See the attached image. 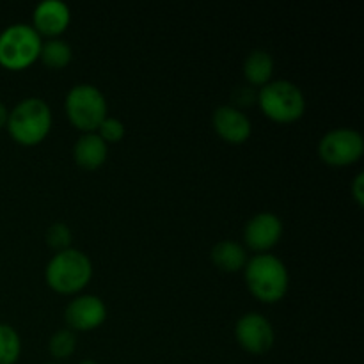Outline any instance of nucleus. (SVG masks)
Here are the masks:
<instances>
[{"label": "nucleus", "instance_id": "f257e3e1", "mask_svg": "<svg viewBox=\"0 0 364 364\" xmlns=\"http://www.w3.org/2000/svg\"><path fill=\"white\" fill-rule=\"evenodd\" d=\"M245 284L258 301L272 304L287 295L290 276L288 269L276 255L259 252L247 259L244 267Z\"/></svg>", "mask_w": 364, "mask_h": 364}, {"label": "nucleus", "instance_id": "f03ea898", "mask_svg": "<svg viewBox=\"0 0 364 364\" xmlns=\"http://www.w3.org/2000/svg\"><path fill=\"white\" fill-rule=\"evenodd\" d=\"M6 128L18 144L36 146L52 128V110L45 100L36 96L25 98L9 112Z\"/></svg>", "mask_w": 364, "mask_h": 364}, {"label": "nucleus", "instance_id": "7ed1b4c3", "mask_svg": "<svg viewBox=\"0 0 364 364\" xmlns=\"http://www.w3.org/2000/svg\"><path fill=\"white\" fill-rule=\"evenodd\" d=\"M92 277V263L85 252L68 247L59 251L45 269V279L59 294H78Z\"/></svg>", "mask_w": 364, "mask_h": 364}, {"label": "nucleus", "instance_id": "20e7f679", "mask_svg": "<svg viewBox=\"0 0 364 364\" xmlns=\"http://www.w3.org/2000/svg\"><path fill=\"white\" fill-rule=\"evenodd\" d=\"M259 109L267 117L277 123H294L301 119L306 110L304 92L290 80H270L256 96Z\"/></svg>", "mask_w": 364, "mask_h": 364}, {"label": "nucleus", "instance_id": "39448f33", "mask_svg": "<svg viewBox=\"0 0 364 364\" xmlns=\"http://www.w3.org/2000/svg\"><path fill=\"white\" fill-rule=\"evenodd\" d=\"M41 36L28 23L7 25L0 32V66L7 70H25L39 59Z\"/></svg>", "mask_w": 364, "mask_h": 364}, {"label": "nucleus", "instance_id": "423d86ee", "mask_svg": "<svg viewBox=\"0 0 364 364\" xmlns=\"http://www.w3.org/2000/svg\"><path fill=\"white\" fill-rule=\"evenodd\" d=\"M66 114L75 128L84 134L98 130L100 123L109 116L103 92L92 84H77L66 95Z\"/></svg>", "mask_w": 364, "mask_h": 364}, {"label": "nucleus", "instance_id": "0eeeda50", "mask_svg": "<svg viewBox=\"0 0 364 364\" xmlns=\"http://www.w3.org/2000/svg\"><path fill=\"white\" fill-rule=\"evenodd\" d=\"M364 153V139L354 128H334L318 142V155L329 166H350Z\"/></svg>", "mask_w": 364, "mask_h": 364}, {"label": "nucleus", "instance_id": "6e6552de", "mask_svg": "<svg viewBox=\"0 0 364 364\" xmlns=\"http://www.w3.org/2000/svg\"><path fill=\"white\" fill-rule=\"evenodd\" d=\"M235 336L244 350L255 355L269 352L276 340L270 320L265 318L262 313L255 311L245 313L238 318L237 326H235Z\"/></svg>", "mask_w": 364, "mask_h": 364}, {"label": "nucleus", "instance_id": "1a4fd4ad", "mask_svg": "<svg viewBox=\"0 0 364 364\" xmlns=\"http://www.w3.org/2000/svg\"><path fill=\"white\" fill-rule=\"evenodd\" d=\"M64 318H66V323L73 331L87 333V331L98 329L105 322L107 306L98 295H77L66 306Z\"/></svg>", "mask_w": 364, "mask_h": 364}, {"label": "nucleus", "instance_id": "9d476101", "mask_svg": "<svg viewBox=\"0 0 364 364\" xmlns=\"http://www.w3.org/2000/svg\"><path fill=\"white\" fill-rule=\"evenodd\" d=\"M283 237V220L272 212H259L247 220L244 228V240L247 247L258 252L272 249Z\"/></svg>", "mask_w": 364, "mask_h": 364}, {"label": "nucleus", "instance_id": "9b49d317", "mask_svg": "<svg viewBox=\"0 0 364 364\" xmlns=\"http://www.w3.org/2000/svg\"><path fill=\"white\" fill-rule=\"evenodd\" d=\"M213 128L217 135L231 144H242L251 137L252 124L247 114L235 105H220L213 112Z\"/></svg>", "mask_w": 364, "mask_h": 364}, {"label": "nucleus", "instance_id": "f8f14e48", "mask_svg": "<svg viewBox=\"0 0 364 364\" xmlns=\"http://www.w3.org/2000/svg\"><path fill=\"white\" fill-rule=\"evenodd\" d=\"M34 25L39 36L45 34L48 38H57L68 28L71 21V11L60 0H43L34 7Z\"/></svg>", "mask_w": 364, "mask_h": 364}, {"label": "nucleus", "instance_id": "ddd939ff", "mask_svg": "<svg viewBox=\"0 0 364 364\" xmlns=\"http://www.w3.org/2000/svg\"><path fill=\"white\" fill-rule=\"evenodd\" d=\"M109 155V144L96 132L84 134L73 146V159L82 169L95 171L105 164Z\"/></svg>", "mask_w": 364, "mask_h": 364}, {"label": "nucleus", "instance_id": "4468645a", "mask_svg": "<svg viewBox=\"0 0 364 364\" xmlns=\"http://www.w3.org/2000/svg\"><path fill=\"white\" fill-rule=\"evenodd\" d=\"M247 252L244 245L235 240L217 242L212 249V262L215 263L217 269L224 272H237L242 270L247 263Z\"/></svg>", "mask_w": 364, "mask_h": 364}, {"label": "nucleus", "instance_id": "2eb2a0df", "mask_svg": "<svg viewBox=\"0 0 364 364\" xmlns=\"http://www.w3.org/2000/svg\"><path fill=\"white\" fill-rule=\"evenodd\" d=\"M274 73V59L265 50H252L244 63V75L249 84L265 85Z\"/></svg>", "mask_w": 364, "mask_h": 364}, {"label": "nucleus", "instance_id": "dca6fc26", "mask_svg": "<svg viewBox=\"0 0 364 364\" xmlns=\"http://www.w3.org/2000/svg\"><path fill=\"white\" fill-rule=\"evenodd\" d=\"M39 59L43 60L45 66L52 68V70H60L71 63L73 50H71L70 43L64 41V39L50 38L48 41H43Z\"/></svg>", "mask_w": 364, "mask_h": 364}, {"label": "nucleus", "instance_id": "f3484780", "mask_svg": "<svg viewBox=\"0 0 364 364\" xmlns=\"http://www.w3.org/2000/svg\"><path fill=\"white\" fill-rule=\"evenodd\" d=\"M21 340L7 323H0V364H14L20 359Z\"/></svg>", "mask_w": 364, "mask_h": 364}, {"label": "nucleus", "instance_id": "a211bd4d", "mask_svg": "<svg viewBox=\"0 0 364 364\" xmlns=\"http://www.w3.org/2000/svg\"><path fill=\"white\" fill-rule=\"evenodd\" d=\"M77 348V336L71 329H60L52 334L48 341L50 354L55 359H68L73 355Z\"/></svg>", "mask_w": 364, "mask_h": 364}, {"label": "nucleus", "instance_id": "6ab92c4d", "mask_svg": "<svg viewBox=\"0 0 364 364\" xmlns=\"http://www.w3.org/2000/svg\"><path fill=\"white\" fill-rule=\"evenodd\" d=\"M71 240H73V235H71V230L68 224L55 223L46 230V242H48L50 247L57 249V252L70 247Z\"/></svg>", "mask_w": 364, "mask_h": 364}, {"label": "nucleus", "instance_id": "aec40b11", "mask_svg": "<svg viewBox=\"0 0 364 364\" xmlns=\"http://www.w3.org/2000/svg\"><path fill=\"white\" fill-rule=\"evenodd\" d=\"M124 132L127 130H124L123 121H119L117 117L107 116L105 119L100 123L98 132H96V134H98L107 144H109V142H119L121 139L124 137Z\"/></svg>", "mask_w": 364, "mask_h": 364}, {"label": "nucleus", "instance_id": "412c9836", "mask_svg": "<svg viewBox=\"0 0 364 364\" xmlns=\"http://www.w3.org/2000/svg\"><path fill=\"white\" fill-rule=\"evenodd\" d=\"M352 196L358 201V205H364V174H358L352 183Z\"/></svg>", "mask_w": 364, "mask_h": 364}, {"label": "nucleus", "instance_id": "4be33fe9", "mask_svg": "<svg viewBox=\"0 0 364 364\" xmlns=\"http://www.w3.org/2000/svg\"><path fill=\"white\" fill-rule=\"evenodd\" d=\"M7 119H9V110H7V107L0 102V128L6 127Z\"/></svg>", "mask_w": 364, "mask_h": 364}, {"label": "nucleus", "instance_id": "5701e85b", "mask_svg": "<svg viewBox=\"0 0 364 364\" xmlns=\"http://www.w3.org/2000/svg\"><path fill=\"white\" fill-rule=\"evenodd\" d=\"M78 364H98V363L92 361V359H85V361H82V363H78Z\"/></svg>", "mask_w": 364, "mask_h": 364}, {"label": "nucleus", "instance_id": "b1692460", "mask_svg": "<svg viewBox=\"0 0 364 364\" xmlns=\"http://www.w3.org/2000/svg\"><path fill=\"white\" fill-rule=\"evenodd\" d=\"M46 364H59V363H46Z\"/></svg>", "mask_w": 364, "mask_h": 364}]
</instances>
